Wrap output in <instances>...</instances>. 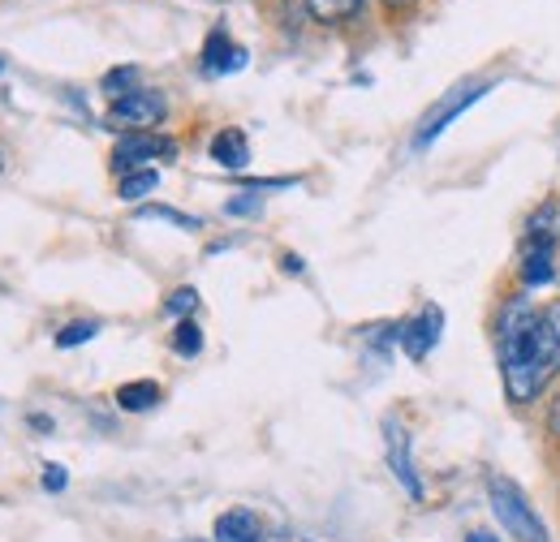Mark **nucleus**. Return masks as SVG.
Here are the masks:
<instances>
[{
  "instance_id": "obj_14",
  "label": "nucleus",
  "mask_w": 560,
  "mask_h": 542,
  "mask_svg": "<svg viewBox=\"0 0 560 542\" xmlns=\"http://www.w3.org/2000/svg\"><path fill=\"white\" fill-rule=\"evenodd\" d=\"M155 186H160V173H155V168H139V173H126V177L117 181V195H121L126 203H139Z\"/></svg>"
},
{
  "instance_id": "obj_4",
  "label": "nucleus",
  "mask_w": 560,
  "mask_h": 542,
  "mask_svg": "<svg viewBox=\"0 0 560 542\" xmlns=\"http://www.w3.org/2000/svg\"><path fill=\"white\" fill-rule=\"evenodd\" d=\"M177 155V142L155 130H130V134L117 138L113 146V173H139V168H151L155 160H173Z\"/></svg>"
},
{
  "instance_id": "obj_8",
  "label": "nucleus",
  "mask_w": 560,
  "mask_h": 542,
  "mask_svg": "<svg viewBox=\"0 0 560 542\" xmlns=\"http://www.w3.org/2000/svg\"><path fill=\"white\" fill-rule=\"evenodd\" d=\"M552 280H557V241L522 237V284L526 288H544Z\"/></svg>"
},
{
  "instance_id": "obj_10",
  "label": "nucleus",
  "mask_w": 560,
  "mask_h": 542,
  "mask_svg": "<svg viewBox=\"0 0 560 542\" xmlns=\"http://www.w3.org/2000/svg\"><path fill=\"white\" fill-rule=\"evenodd\" d=\"M215 542H264V526L250 508H229L215 517V530H211Z\"/></svg>"
},
{
  "instance_id": "obj_21",
  "label": "nucleus",
  "mask_w": 560,
  "mask_h": 542,
  "mask_svg": "<svg viewBox=\"0 0 560 542\" xmlns=\"http://www.w3.org/2000/svg\"><path fill=\"white\" fill-rule=\"evenodd\" d=\"M70 486V474H66V466H57V461H48L44 466V491H52V495H61Z\"/></svg>"
},
{
  "instance_id": "obj_15",
  "label": "nucleus",
  "mask_w": 560,
  "mask_h": 542,
  "mask_svg": "<svg viewBox=\"0 0 560 542\" xmlns=\"http://www.w3.org/2000/svg\"><path fill=\"white\" fill-rule=\"evenodd\" d=\"M173 353L177 357H199L203 353V328L195 319H177V328H173Z\"/></svg>"
},
{
  "instance_id": "obj_2",
  "label": "nucleus",
  "mask_w": 560,
  "mask_h": 542,
  "mask_svg": "<svg viewBox=\"0 0 560 542\" xmlns=\"http://www.w3.org/2000/svg\"><path fill=\"white\" fill-rule=\"evenodd\" d=\"M488 499H491V512L495 521L513 534L517 542H548V526L539 521V512L530 508V499L522 495V486L513 478H488Z\"/></svg>"
},
{
  "instance_id": "obj_1",
  "label": "nucleus",
  "mask_w": 560,
  "mask_h": 542,
  "mask_svg": "<svg viewBox=\"0 0 560 542\" xmlns=\"http://www.w3.org/2000/svg\"><path fill=\"white\" fill-rule=\"evenodd\" d=\"M560 375V337L530 297H509L500 315V384L517 409H530Z\"/></svg>"
},
{
  "instance_id": "obj_25",
  "label": "nucleus",
  "mask_w": 560,
  "mask_h": 542,
  "mask_svg": "<svg viewBox=\"0 0 560 542\" xmlns=\"http://www.w3.org/2000/svg\"><path fill=\"white\" fill-rule=\"evenodd\" d=\"M466 542H495V534H491V530H470Z\"/></svg>"
},
{
  "instance_id": "obj_27",
  "label": "nucleus",
  "mask_w": 560,
  "mask_h": 542,
  "mask_svg": "<svg viewBox=\"0 0 560 542\" xmlns=\"http://www.w3.org/2000/svg\"><path fill=\"white\" fill-rule=\"evenodd\" d=\"M0 168H4V146H0Z\"/></svg>"
},
{
  "instance_id": "obj_19",
  "label": "nucleus",
  "mask_w": 560,
  "mask_h": 542,
  "mask_svg": "<svg viewBox=\"0 0 560 542\" xmlns=\"http://www.w3.org/2000/svg\"><path fill=\"white\" fill-rule=\"evenodd\" d=\"M135 82H139V69H130V66H126V69H108L100 86H104V91H108V95L117 99V95H126V91H135Z\"/></svg>"
},
{
  "instance_id": "obj_29",
  "label": "nucleus",
  "mask_w": 560,
  "mask_h": 542,
  "mask_svg": "<svg viewBox=\"0 0 560 542\" xmlns=\"http://www.w3.org/2000/svg\"><path fill=\"white\" fill-rule=\"evenodd\" d=\"M182 542H199V539H182Z\"/></svg>"
},
{
  "instance_id": "obj_11",
  "label": "nucleus",
  "mask_w": 560,
  "mask_h": 542,
  "mask_svg": "<svg viewBox=\"0 0 560 542\" xmlns=\"http://www.w3.org/2000/svg\"><path fill=\"white\" fill-rule=\"evenodd\" d=\"M211 160L220 164V168H229V173H242L246 164H250V142H246V134L242 130H220V134L211 138Z\"/></svg>"
},
{
  "instance_id": "obj_24",
  "label": "nucleus",
  "mask_w": 560,
  "mask_h": 542,
  "mask_svg": "<svg viewBox=\"0 0 560 542\" xmlns=\"http://www.w3.org/2000/svg\"><path fill=\"white\" fill-rule=\"evenodd\" d=\"M548 323H552V332L560 337V302H552V306H548Z\"/></svg>"
},
{
  "instance_id": "obj_26",
  "label": "nucleus",
  "mask_w": 560,
  "mask_h": 542,
  "mask_svg": "<svg viewBox=\"0 0 560 542\" xmlns=\"http://www.w3.org/2000/svg\"><path fill=\"white\" fill-rule=\"evenodd\" d=\"M384 4H388V9H410L415 0H384Z\"/></svg>"
},
{
  "instance_id": "obj_20",
  "label": "nucleus",
  "mask_w": 560,
  "mask_h": 542,
  "mask_svg": "<svg viewBox=\"0 0 560 542\" xmlns=\"http://www.w3.org/2000/svg\"><path fill=\"white\" fill-rule=\"evenodd\" d=\"M224 215H264V199L259 195H233L224 203Z\"/></svg>"
},
{
  "instance_id": "obj_13",
  "label": "nucleus",
  "mask_w": 560,
  "mask_h": 542,
  "mask_svg": "<svg viewBox=\"0 0 560 542\" xmlns=\"http://www.w3.org/2000/svg\"><path fill=\"white\" fill-rule=\"evenodd\" d=\"M362 4L366 0H306V13L315 22H324V26H341V22H350V17L362 13Z\"/></svg>"
},
{
  "instance_id": "obj_18",
  "label": "nucleus",
  "mask_w": 560,
  "mask_h": 542,
  "mask_svg": "<svg viewBox=\"0 0 560 542\" xmlns=\"http://www.w3.org/2000/svg\"><path fill=\"white\" fill-rule=\"evenodd\" d=\"M95 332H100V323H95V319H82V323H70V328H61V332H57V349H78V344L95 340Z\"/></svg>"
},
{
  "instance_id": "obj_28",
  "label": "nucleus",
  "mask_w": 560,
  "mask_h": 542,
  "mask_svg": "<svg viewBox=\"0 0 560 542\" xmlns=\"http://www.w3.org/2000/svg\"><path fill=\"white\" fill-rule=\"evenodd\" d=\"M0 73H4V57H0Z\"/></svg>"
},
{
  "instance_id": "obj_23",
  "label": "nucleus",
  "mask_w": 560,
  "mask_h": 542,
  "mask_svg": "<svg viewBox=\"0 0 560 542\" xmlns=\"http://www.w3.org/2000/svg\"><path fill=\"white\" fill-rule=\"evenodd\" d=\"M280 268L289 271V275H302V271H306V263H302L298 255H280Z\"/></svg>"
},
{
  "instance_id": "obj_22",
  "label": "nucleus",
  "mask_w": 560,
  "mask_h": 542,
  "mask_svg": "<svg viewBox=\"0 0 560 542\" xmlns=\"http://www.w3.org/2000/svg\"><path fill=\"white\" fill-rule=\"evenodd\" d=\"M548 435H557L560 439V392L552 397V405H548Z\"/></svg>"
},
{
  "instance_id": "obj_3",
  "label": "nucleus",
  "mask_w": 560,
  "mask_h": 542,
  "mask_svg": "<svg viewBox=\"0 0 560 542\" xmlns=\"http://www.w3.org/2000/svg\"><path fill=\"white\" fill-rule=\"evenodd\" d=\"M164 117H168V99L160 91H147V86H135V91H126L108 104V126H117L126 134L130 130H155Z\"/></svg>"
},
{
  "instance_id": "obj_16",
  "label": "nucleus",
  "mask_w": 560,
  "mask_h": 542,
  "mask_svg": "<svg viewBox=\"0 0 560 542\" xmlns=\"http://www.w3.org/2000/svg\"><path fill=\"white\" fill-rule=\"evenodd\" d=\"M195 310H199V288H190V284L173 288L168 302H164V315H173V319H190Z\"/></svg>"
},
{
  "instance_id": "obj_5",
  "label": "nucleus",
  "mask_w": 560,
  "mask_h": 542,
  "mask_svg": "<svg viewBox=\"0 0 560 542\" xmlns=\"http://www.w3.org/2000/svg\"><path fill=\"white\" fill-rule=\"evenodd\" d=\"M488 91H491L488 78H483V82H462L457 91H448V95H444V99H440V104H435V108L422 117L419 134H415V146H419V151H422V146H431L435 138L444 134V130H448V126H453V121H457V117L470 108V104H479Z\"/></svg>"
},
{
  "instance_id": "obj_7",
  "label": "nucleus",
  "mask_w": 560,
  "mask_h": 542,
  "mask_svg": "<svg viewBox=\"0 0 560 542\" xmlns=\"http://www.w3.org/2000/svg\"><path fill=\"white\" fill-rule=\"evenodd\" d=\"M440 332H444V310L440 306H422L415 319L401 323V349L410 362H427V353L440 344Z\"/></svg>"
},
{
  "instance_id": "obj_6",
  "label": "nucleus",
  "mask_w": 560,
  "mask_h": 542,
  "mask_svg": "<svg viewBox=\"0 0 560 542\" xmlns=\"http://www.w3.org/2000/svg\"><path fill=\"white\" fill-rule=\"evenodd\" d=\"M384 448H388V470L406 486V495L422 499L419 470H415V457H410V435H406V426L397 417H384Z\"/></svg>"
},
{
  "instance_id": "obj_17",
  "label": "nucleus",
  "mask_w": 560,
  "mask_h": 542,
  "mask_svg": "<svg viewBox=\"0 0 560 542\" xmlns=\"http://www.w3.org/2000/svg\"><path fill=\"white\" fill-rule=\"evenodd\" d=\"M139 220H164V224H177V228H203V220L199 215H182V211H173V207H160V203H151V207H139Z\"/></svg>"
},
{
  "instance_id": "obj_9",
  "label": "nucleus",
  "mask_w": 560,
  "mask_h": 542,
  "mask_svg": "<svg viewBox=\"0 0 560 542\" xmlns=\"http://www.w3.org/2000/svg\"><path fill=\"white\" fill-rule=\"evenodd\" d=\"M242 66H246V48L233 44L224 26H215L208 35V44H203V73L208 78H224V73H237Z\"/></svg>"
},
{
  "instance_id": "obj_12",
  "label": "nucleus",
  "mask_w": 560,
  "mask_h": 542,
  "mask_svg": "<svg viewBox=\"0 0 560 542\" xmlns=\"http://www.w3.org/2000/svg\"><path fill=\"white\" fill-rule=\"evenodd\" d=\"M117 405L126 409V413H147V409H155L160 405V384H151V379L121 384V388H117Z\"/></svg>"
}]
</instances>
